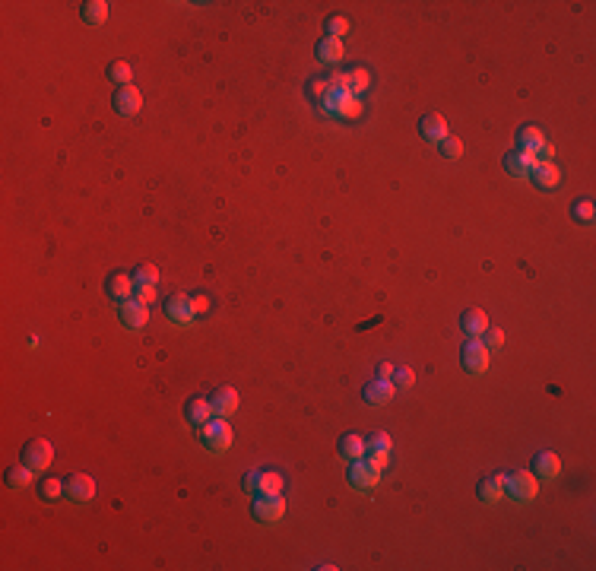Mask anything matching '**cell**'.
Returning <instances> with one entry per match:
<instances>
[{
	"label": "cell",
	"instance_id": "6da1fadb",
	"mask_svg": "<svg viewBox=\"0 0 596 571\" xmlns=\"http://www.w3.org/2000/svg\"><path fill=\"white\" fill-rule=\"evenodd\" d=\"M200 441H203V448L213 450V454H225L235 441V431H232V425L225 422V416H213L206 425H200Z\"/></svg>",
	"mask_w": 596,
	"mask_h": 571
},
{
	"label": "cell",
	"instance_id": "7a4b0ae2",
	"mask_svg": "<svg viewBox=\"0 0 596 571\" xmlns=\"http://www.w3.org/2000/svg\"><path fill=\"white\" fill-rule=\"evenodd\" d=\"M504 495L511 501H517V505H526V501H533L539 495V482L533 473H526V469H514L511 476H504Z\"/></svg>",
	"mask_w": 596,
	"mask_h": 571
},
{
	"label": "cell",
	"instance_id": "3957f363",
	"mask_svg": "<svg viewBox=\"0 0 596 571\" xmlns=\"http://www.w3.org/2000/svg\"><path fill=\"white\" fill-rule=\"evenodd\" d=\"M349 486L355 489V492H371V489H378V482H380V469L374 467L371 460H352L349 463Z\"/></svg>",
	"mask_w": 596,
	"mask_h": 571
},
{
	"label": "cell",
	"instance_id": "277c9868",
	"mask_svg": "<svg viewBox=\"0 0 596 571\" xmlns=\"http://www.w3.org/2000/svg\"><path fill=\"white\" fill-rule=\"evenodd\" d=\"M51 460H54V448H51L48 438H35V441L25 444L23 450V463H29L35 473H44V469L51 467Z\"/></svg>",
	"mask_w": 596,
	"mask_h": 571
},
{
	"label": "cell",
	"instance_id": "5b68a950",
	"mask_svg": "<svg viewBox=\"0 0 596 571\" xmlns=\"http://www.w3.org/2000/svg\"><path fill=\"white\" fill-rule=\"evenodd\" d=\"M254 517L260 524H279L285 517V501L283 495H257L254 501Z\"/></svg>",
	"mask_w": 596,
	"mask_h": 571
},
{
	"label": "cell",
	"instance_id": "8992f818",
	"mask_svg": "<svg viewBox=\"0 0 596 571\" xmlns=\"http://www.w3.org/2000/svg\"><path fill=\"white\" fill-rule=\"evenodd\" d=\"M460 359H463V368H466L469 374H485V368H488V349L482 346L479 336H469L466 346H463V352H460Z\"/></svg>",
	"mask_w": 596,
	"mask_h": 571
},
{
	"label": "cell",
	"instance_id": "52a82bcc",
	"mask_svg": "<svg viewBox=\"0 0 596 571\" xmlns=\"http://www.w3.org/2000/svg\"><path fill=\"white\" fill-rule=\"evenodd\" d=\"M95 479L92 476H86V473H73L67 482H63V495H67L70 501H76V505H86V501H92L95 498Z\"/></svg>",
	"mask_w": 596,
	"mask_h": 571
},
{
	"label": "cell",
	"instance_id": "ba28073f",
	"mask_svg": "<svg viewBox=\"0 0 596 571\" xmlns=\"http://www.w3.org/2000/svg\"><path fill=\"white\" fill-rule=\"evenodd\" d=\"M111 105H114V111H118L120 118H130V114H137L139 108H143V92H139L133 82H130V86H120L118 92H114Z\"/></svg>",
	"mask_w": 596,
	"mask_h": 571
},
{
	"label": "cell",
	"instance_id": "9c48e42d",
	"mask_svg": "<svg viewBox=\"0 0 596 571\" xmlns=\"http://www.w3.org/2000/svg\"><path fill=\"white\" fill-rule=\"evenodd\" d=\"M118 317H120V324H124L127 330H139V327H146V321H149V311H146L143 302L127 298V302H120Z\"/></svg>",
	"mask_w": 596,
	"mask_h": 571
},
{
	"label": "cell",
	"instance_id": "30bf717a",
	"mask_svg": "<svg viewBox=\"0 0 596 571\" xmlns=\"http://www.w3.org/2000/svg\"><path fill=\"white\" fill-rule=\"evenodd\" d=\"M165 314H168V321L171 324H178V327H187L190 321H194V305H190V295H171L168 298V308H165Z\"/></svg>",
	"mask_w": 596,
	"mask_h": 571
},
{
	"label": "cell",
	"instance_id": "8fae6325",
	"mask_svg": "<svg viewBox=\"0 0 596 571\" xmlns=\"http://www.w3.org/2000/svg\"><path fill=\"white\" fill-rule=\"evenodd\" d=\"M533 165H536V156L533 152H523V149H514L504 156V171L511 178H530Z\"/></svg>",
	"mask_w": 596,
	"mask_h": 571
},
{
	"label": "cell",
	"instance_id": "7c38bea8",
	"mask_svg": "<svg viewBox=\"0 0 596 571\" xmlns=\"http://www.w3.org/2000/svg\"><path fill=\"white\" fill-rule=\"evenodd\" d=\"M530 178H533V184H536L539 190H555L558 181H561V171H558L555 162H536V165H533V171H530Z\"/></svg>",
	"mask_w": 596,
	"mask_h": 571
},
{
	"label": "cell",
	"instance_id": "4fadbf2b",
	"mask_svg": "<svg viewBox=\"0 0 596 571\" xmlns=\"http://www.w3.org/2000/svg\"><path fill=\"white\" fill-rule=\"evenodd\" d=\"M393 393H397L393 381L378 378V381H371V384L365 387V403L368 406H384V403H390V400H393Z\"/></svg>",
	"mask_w": 596,
	"mask_h": 571
},
{
	"label": "cell",
	"instance_id": "5bb4252c",
	"mask_svg": "<svg viewBox=\"0 0 596 571\" xmlns=\"http://www.w3.org/2000/svg\"><path fill=\"white\" fill-rule=\"evenodd\" d=\"M352 99H355V95L349 92V89H330V92L323 95L321 105H323V111H327V114H333V118H342V114H346V108L352 105Z\"/></svg>",
	"mask_w": 596,
	"mask_h": 571
},
{
	"label": "cell",
	"instance_id": "9a60e30c",
	"mask_svg": "<svg viewBox=\"0 0 596 571\" xmlns=\"http://www.w3.org/2000/svg\"><path fill=\"white\" fill-rule=\"evenodd\" d=\"M209 403H213V412L216 416H232L235 410H238V391L235 387H219V391L209 397Z\"/></svg>",
	"mask_w": 596,
	"mask_h": 571
},
{
	"label": "cell",
	"instance_id": "2e32d148",
	"mask_svg": "<svg viewBox=\"0 0 596 571\" xmlns=\"http://www.w3.org/2000/svg\"><path fill=\"white\" fill-rule=\"evenodd\" d=\"M418 133L425 140H431V143H441L447 137V121L441 114H425V118H418Z\"/></svg>",
	"mask_w": 596,
	"mask_h": 571
},
{
	"label": "cell",
	"instance_id": "e0dca14e",
	"mask_svg": "<svg viewBox=\"0 0 596 571\" xmlns=\"http://www.w3.org/2000/svg\"><path fill=\"white\" fill-rule=\"evenodd\" d=\"M133 292H137V283H133L130 273H114V276L108 279V295H111L114 302H127Z\"/></svg>",
	"mask_w": 596,
	"mask_h": 571
},
{
	"label": "cell",
	"instance_id": "ac0fdd59",
	"mask_svg": "<svg viewBox=\"0 0 596 571\" xmlns=\"http://www.w3.org/2000/svg\"><path fill=\"white\" fill-rule=\"evenodd\" d=\"M549 143L545 140V133L539 130V127H520V133H517V149H523V152H533L536 156L542 146Z\"/></svg>",
	"mask_w": 596,
	"mask_h": 571
},
{
	"label": "cell",
	"instance_id": "d6986e66",
	"mask_svg": "<svg viewBox=\"0 0 596 571\" xmlns=\"http://www.w3.org/2000/svg\"><path fill=\"white\" fill-rule=\"evenodd\" d=\"M533 473L542 476V479H555V476L561 473V460H558V454H552V450L536 454V460H533Z\"/></svg>",
	"mask_w": 596,
	"mask_h": 571
},
{
	"label": "cell",
	"instance_id": "ffe728a7",
	"mask_svg": "<svg viewBox=\"0 0 596 571\" xmlns=\"http://www.w3.org/2000/svg\"><path fill=\"white\" fill-rule=\"evenodd\" d=\"M460 330L466 336H482L488 330V317H485V311H479V308H473V311H466V314L460 317Z\"/></svg>",
	"mask_w": 596,
	"mask_h": 571
},
{
	"label": "cell",
	"instance_id": "44dd1931",
	"mask_svg": "<svg viewBox=\"0 0 596 571\" xmlns=\"http://www.w3.org/2000/svg\"><path fill=\"white\" fill-rule=\"evenodd\" d=\"M213 416L216 412H213V403H209V400H203V397L187 400V422L190 425H206Z\"/></svg>",
	"mask_w": 596,
	"mask_h": 571
},
{
	"label": "cell",
	"instance_id": "7402d4cb",
	"mask_svg": "<svg viewBox=\"0 0 596 571\" xmlns=\"http://www.w3.org/2000/svg\"><path fill=\"white\" fill-rule=\"evenodd\" d=\"M479 498L485 501V505H498L501 498H504V476H488V479H482L479 486Z\"/></svg>",
	"mask_w": 596,
	"mask_h": 571
},
{
	"label": "cell",
	"instance_id": "603a6c76",
	"mask_svg": "<svg viewBox=\"0 0 596 571\" xmlns=\"http://www.w3.org/2000/svg\"><path fill=\"white\" fill-rule=\"evenodd\" d=\"M368 454V448H365V438H359V435H342L340 438V457L342 460H361V457Z\"/></svg>",
	"mask_w": 596,
	"mask_h": 571
},
{
	"label": "cell",
	"instance_id": "cb8c5ba5",
	"mask_svg": "<svg viewBox=\"0 0 596 571\" xmlns=\"http://www.w3.org/2000/svg\"><path fill=\"white\" fill-rule=\"evenodd\" d=\"M317 61L340 63L342 61V42L340 38H321V42H317Z\"/></svg>",
	"mask_w": 596,
	"mask_h": 571
},
{
	"label": "cell",
	"instance_id": "d4e9b609",
	"mask_svg": "<svg viewBox=\"0 0 596 571\" xmlns=\"http://www.w3.org/2000/svg\"><path fill=\"white\" fill-rule=\"evenodd\" d=\"M32 482H35V469H32L29 463H19V467H13L10 473H6V486L10 489H29Z\"/></svg>",
	"mask_w": 596,
	"mask_h": 571
},
{
	"label": "cell",
	"instance_id": "484cf974",
	"mask_svg": "<svg viewBox=\"0 0 596 571\" xmlns=\"http://www.w3.org/2000/svg\"><path fill=\"white\" fill-rule=\"evenodd\" d=\"M257 495H283V476L273 473V469H260Z\"/></svg>",
	"mask_w": 596,
	"mask_h": 571
},
{
	"label": "cell",
	"instance_id": "4316f807",
	"mask_svg": "<svg viewBox=\"0 0 596 571\" xmlns=\"http://www.w3.org/2000/svg\"><path fill=\"white\" fill-rule=\"evenodd\" d=\"M82 19H86L89 25H101L108 19V4L105 0H89V4H82Z\"/></svg>",
	"mask_w": 596,
	"mask_h": 571
},
{
	"label": "cell",
	"instance_id": "83f0119b",
	"mask_svg": "<svg viewBox=\"0 0 596 571\" xmlns=\"http://www.w3.org/2000/svg\"><path fill=\"white\" fill-rule=\"evenodd\" d=\"M108 80H111V82H118V89H120V86H130V80H133V70H130V63H124V61H114L111 67H108Z\"/></svg>",
	"mask_w": 596,
	"mask_h": 571
},
{
	"label": "cell",
	"instance_id": "f1b7e54d",
	"mask_svg": "<svg viewBox=\"0 0 596 571\" xmlns=\"http://www.w3.org/2000/svg\"><path fill=\"white\" fill-rule=\"evenodd\" d=\"M130 276H133V283H137V286H156L159 283V270L152 264H139Z\"/></svg>",
	"mask_w": 596,
	"mask_h": 571
},
{
	"label": "cell",
	"instance_id": "f546056e",
	"mask_svg": "<svg viewBox=\"0 0 596 571\" xmlns=\"http://www.w3.org/2000/svg\"><path fill=\"white\" fill-rule=\"evenodd\" d=\"M365 448H368V454H390L393 441H390V435H387V431H374L371 441H365Z\"/></svg>",
	"mask_w": 596,
	"mask_h": 571
},
{
	"label": "cell",
	"instance_id": "4dcf8cb0",
	"mask_svg": "<svg viewBox=\"0 0 596 571\" xmlns=\"http://www.w3.org/2000/svg\"><path fill=\"white\" fill-rule=\"evenodd\" d=\"M571 216H574V222H593V216H596V207H593V200H581V203H574L571 207Z\"/></svg>",
	"mask_w": 596,
	"mask_h": 571
},
{
	"label": "cell",
	"instance_id": "1f68e13d",
	"mask_svg": "<svg viewBox=\"0 0 596 571\" xmlns=\"http://www.w3.org/2000/svg\"><path fill=\"white\" fill-rule=\"evenodd\" d=\"M349 29H352V25H349L346 16H330L327 19V38H340L342 42V35H349Z\"/></svg>",
	"mask_w": 596,
	"mask_h": 571
},
{
	"label": "cell",
	"instance_id": "d6a6232c",
	"mask_svg": "<svg viewBox=\"0 0 596 571\" xmlns=\"http://www.w3.org/2000/svg\"><path fill=\"white\" fill-rule=\"evenodd\" d=\"M393 387H399V391H409L412 384H416V372L412 368H406V365H399L397 372H393Z\"/></svg>",
	"mask_w": 596,
	"mask_h": 571
},
{
	"label": "cell",
	"instance_id": "836d02e7",
	"mask_svg": "<svg viewBox=\"0 0 596 571\" xmlns=\"http://www.w3.org/2000/svg\"><path fill=\"white\" fill-rule=\"evenodd\" d=\"M38 495H42L44 501L61 498V495H63V482H61V479H44L42 486H38Z\"/></svg>",
	"mask_w": 596,
	"mask_h": 571
},
{
	"label": "cell",
	"instance_id": "e575fe53",
	"mask_svg": "<svg viewBox=\"0 0 596 571\" xmlns=\"http://www.w3.org/2000/svg\"><path fill=\"white\" fill-rule=\"evenodd\" d=\"M349 82H352V95H359V92H365V89L371 86V76H368L365 67H359V70L349 73Z\"/></svg>",
	"mask_w": 596,
	"mask_h": 571
},
{
	"label": "cell",
	"instance_id": "d590c367",
	"mask_svg": "<svg viewBox=\"0 0 596 571\" xmlns=\"http://www.w3.org/2000/svg\"><path fill=\"white\" fill-rule=\"evenodd\" d=\"M437 146H441V152H444L447 159H460V156H463V143H460L457 137H450V133H447V137H444Z\"/></svg>",
	"mask_w": 596,
	"mask_h": 571
},
{
	"label": "cell",
	"instance_id": "8d00e7d4",
	"mask_svg": "<svg viewBox=\"0 0 596 571\" xmlns=\"http://www.w3.org/2000/svg\"><path fill=\"white\" fill-rule=\"evenodd\" d=\"M482 336H485V340H482V346H485V349H501V346H504V330H485Z\"/></svg>",
	"mask_w": 596,
	"mask_h": 571
},
{
	"label": "cell",
	"instance_id": "74e56055",
	"mask_svg": "<svg viewBox=\"0 0 596 571\" xmlns=\"http://www.w3.org/2000/svg\"><path fill=\"white\" fill-rule=\"evenodd\" d=\"M330 92V82L327 80H311V86H308V95L311 99H321L323 102V95Z\"/></svg>",
	"mask_w": 596,
	"mask_h": 571
},
{
	"label": "cell",
	"instance_id": "f35d334b",
	"mask_svg": "<svg viewBox=\"0 0 596 571\" xmlns=\"http://www.w3.org/2000/svg\"><path fill=\"white\" fill-rule=\"evenodd\" d=\"M257 482H260V469H254V473H247L244 479H241V486H244L247 495H257Z\"/></svg>",
	"mask_w": 596,
	"mask_h": 571
},
{
	"label": "cell",
	"instance_id": "ab89813d",
	"mask_svg": "<svg viewBox=\"0 0 596 571\" xmlns=\"http://www.w3.org/2000/svg\"><path fill=\"white\" fill-rule=\"evenodd\" d=\"M152 298H156V286H137V302L149 305Z\"/></svg>",
	"mask_w": 596,
	"mask_h": 571
},
{
	"label": "cell",
	"instance_id": "60d3db41",
	"mask_svg": "<svg viewBox=\"0 0 596 571\" xmlns=\"http://www.w3.org/2000/svg\"><path fill=\"white\" fill-rule=\"evenodd\" d=\"M190 305H194V314H206V311H209V298L206 295H194V298H190Z\"/></svg>",
	"mask_w": 596,
	"mask_h": 571
},
{
	"label": "cell",
	"instance_id": "b9f144b4",
	"mask_svg": "<svg viewBox=\"0 0 596 571\" xmlns=\"http://www.w3.org/2000/svg\"><path fill=\"white\" fill-rule=\"evenodd\" d=\"M361 118V102L352 99V105L346 108V114H342V121H359Z\"/></svg>",
	"mask_w": 596,
	"mask_h": 571
},
{
	"label": "cell",
	"instance_id": "7bdbcfd3",
	"mask_svg": "<svg viewBox=\"0 0 596 571\" xmlns=\"http://www.w3.org/2000/svg\"><path fill=\"white\" fill-rule=\"evenodd\" d=\"M368 460H371V463H374V467H378V469H380V473H384V469H387V467H390V454H371V457H368Z\"/></svg>",
	"mask_w": 596,
	"mask_h": 571
},
{
	"label": "cell",
	"instance_id": "ee69618b",
	"mask_svg": "<svg viewBox=\"0 0 596 571\" xmlns=\"http://www.w3.org/2000/svg\"><path fill=\"white\" fill-rule=\"evenodd\" d=\"M393 372H397V368H393L390 362H380V365H378V378H384V381H390Z\"/></svg>",
	"mask_w": 596,
	"mask_h": 571
}]
</instances>
